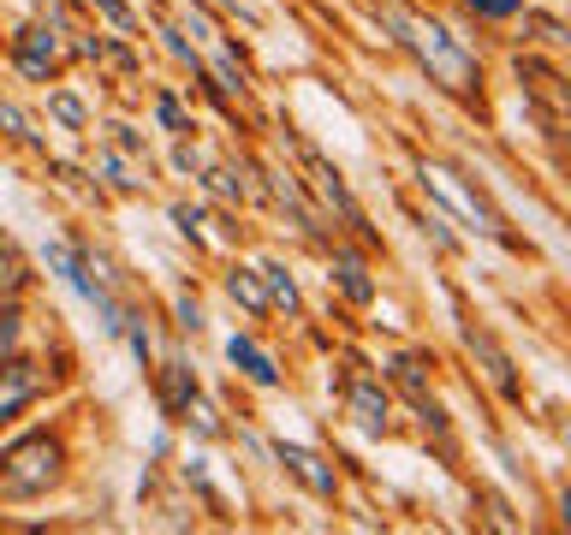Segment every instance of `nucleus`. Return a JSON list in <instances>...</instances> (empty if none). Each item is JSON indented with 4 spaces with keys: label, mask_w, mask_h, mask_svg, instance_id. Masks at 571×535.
I'll list each match as a JSON object with an SVG mask.
<instances>
[{
    "label": "nucleus",
    "mask_w": 571,
    "mask_h": 535,
    "mask_svg": "<svg viewBox=\"0 0 571 535\" xmlns=\"http://www.w3.org/2000/svg\"><path fill=\"white\" fill-rule=\"evenodd\" d=\"M375 19L387 24L393 42H400L405 55L429 72V83H441L446 96H476L482 66H476V55H471V48H464L441 19H429V12H411L405 0H375Z\"/></svg>",
    "instance_id": "1"
},
{
    "label": "nucleus",
    "mask_w": 571,
    "mask_h": 535,
    "mask_svg": "<svg viewBox=\"0 0 571 535\" xmlns=\"http://www.w3.org/2000/svg\"><path fill=\"white\" fill-rule=\"evenodd\" d=\"M60 440L55 435H19L0 453V499H37L60 482Z\"/></svg>",
    "instance_id": "2"
},
{
    "label": "nucleus",
    "mask_w": 571,
    "mask_h": 535,
    "mask_svg": "<svg viewBox=\"0 0 571 535\" xmlns=\"http://www.w3.org/2000/svg\"><path fill=\"white\" fill-rule=\"evenodd\" d=\"M423 185H429V191H435V197H441V202H446V209H453V215H464V220H471L476 232H489V238H500V245H512L506 220L494 215V202L482 197L476 185L464 179V172H453V167H435V161H423Z\"/></svg>",
    "instance_id": "3"
},
{
    "label": "nucleus",
    "mask_w": 571,
    "mask_h": 535,
    "mask_svg": "<svg viewBox=\"0 0 571 535\" xmlns=\"http://www.w3.org/2000/svg\"><path fill=\"white\" fill-rule=\"evenodd\" d=\"M309 172H316V191H322V202H327V209H339V220H345V227H357L363 238H370V220H363V209H357V197L345 191L339 167H327L322 155H309Z\"/></svg>",
    "instance_id": "4"
},
{
    "label": "nucleus",
    "mask_w": 571,
    "mask_h": 535,
    "mask_svg": "<svg viewBox=\"0 0 571 535\" xmlns=\"http://www.w3.org/2000/svg\"><path fill=\"white\" fill-rule=\"evenodd\" d=\"M37 393H42V369L37 364H0V423H12Z\"/></svg>",
    "instance_id": "5"
},
{
    "label": "nucleus",
    "mask_w": 571,
    "mask_h": 535,
    "mask_svg": "<svg viewBox=\"0 0 571 535\" xmlns=\"http://www.w3.org/2000/svg\"><path fill=\"white\" fill-rule=\"evenodd\" d=\"M464 345H471V351L482 357V369H489V382H494L500 393H506V399H518V382H512V357L500 351V345H494L489 334H482V327H464Z\"/></svg>",
    "instance_id": "6"
},
{
    "label": "nucleus",
    "mask_w": 571,
    "mask_h": 535,
    "mask_svg": "<svg viewBox=\"0 0 571 535\" xmlns=\"http://www.w3.org/2000/svg\"><path fill=\"white\" fill-rule=\"evenodd\" d=\"M274 453H280V464H286V470L298 476V482H309V488H316V494H334V488H339V476L327 470V464H322L316 453H304V446H286V440H280V446H274Z\"/></svg>",
    "instance_id": "7"
},
{
    "label": "nucleus",
    "mask_w": 571,
    "mask_h": 535,
    "mask_svg": "<svg viewBox=\"0 0 571 535\" xmlns=\"http://www.w3.org/2000/svg\"><path fill=\"white\" fill-rule=\"evenodd\" d=\"M227 357H233V364L250 375L256 387H274V382H280V369H274V357H268L256 339H233V345H227Z\"/></svg>",
    "instance_id": "8"
},
{
    "label": "nucleus",
    "mask_w": 571,
    "mask_h": 535,
    "mask_svg": "<svg viewBox=\"0 0 571 535\" xmlns=\"http://www.w3.org/2000/svg\"><path fill=\"white\" fill-rule=\"evenodd\" d=\"M48 66H55V37H48V30H24V42H19V72H24V78H48Z\"/></svg>",
    "instance_id": "9"
},
{
    "label": "nucleus",
    "mask_w": 571,
    "mask_h": 535,
    "mask_svg": "<svg viewBox=\"0 0 571 535\" xmlns=\"http://www.w3.org/2000/svg\"><path fill=\"white\" fill-rule=\"evenodd\" d=\"M334 274H339V286H345V298H352V304H370V298H375V280L363 274V262H357L352 250L334 256Z\"/></svg>",
    "instance_id": "10"
},
{
    "label": "nucleus",
    "mask_w": 571,
    "mask_h": 535,
    "mask_svg": "<svg viewBox=\"0 0 571 535\" xmlns=\"http://www.w3.org/2000/svg\"><path fill=\"white\" fill-rule=\"evenodd\" d=\"M352 410H357V423L370 428V435H381V428H387V399H381L375 387H352Z\"/></svg>",
    "instance_id": "11"
},
{
    "label": "nucleus",
    "mask_w": 571,
    "mask_h": 535,
    "mask_svg": "<svg viewBox=\"0 0 571 535\" xmlns=\"http://www.w3.org/2000/svg\"><path fill=\"white\" fill-rule=\"evenodd\" d=\"M227 286H233V298H238V304H245V309H250V316H263V309H268V286H263V280H256V274H250V268H233V280H227Z\"/></svg>",
    "instance_id": "12"
},
{
    "label": "nucleus",
    "mask_w": 571,
    "mask_h": 535,
    "mask_svg": "<svg viewBox=\"0 0 571 535\" xmlns=\"http://www.w3.org/2000/svg\"><path fill=\"white\" fill-rule=\"evenodd\" d=\"M263 280H268V298H274V304H286L292 316H298V286L286 280V268H280V262H268V268H263Z\"/></svg>",
    "instance_id": "13"
},
{
    "label": "nucleus",
    "mask_w": 571,
    "mask_h": 535,
    "mask_svg": "<svg viewBox=\"0 0 571 535\" xmlns=\"http://www.w3.org/2000/svg\"><path fill=\"white\" fill-rule=\"evenodd\" d=\"M190 399H197V382H190V375L173 364V369H167V405H173V410H185Z\"/></svg>",
    "instance_id": "14"
},
{
    "label": "nucleus",
    "mask_w": 571,
    "mask_h": 535,
    "mask_svg": "<svg viewBox=\"0 0 571 535\" xmlns=\"http://www.w3.org/2000/svg\"><path fill=\"white\" fill-rule=\"evenodd\" d=\"M19 334H24V316L7 304V309H0V364H7V351L19 345Z\"/></svg>",
    "instance_id": "15"
},
{
    "label": "nucleus",
    "mask_w": 571,
    "mask_h": 535,
    "mask_svg": "<svg viewBox=\"0 0 571 535\" xmlns=\"http://www.w3.org/2000/svg\"><path fill=\"white\" fill-rule=\"evenodd\" d=\"M464 7H476L482 19H512V12L524 7V0H464Z\"/></svg>",
    "instance_id": "16"
},
{
    "label": "nucleus",
    "mask_w": 571,
    "mask_h": 535,
    "mask_svg": "<svg viewBox=\"0 0 571 535\" xmlns=\"http://www.w3.org/2000/svg\"><path fill=\"white\" fill-rule=\"evenodd\" d=\"M155 113H161V126H167V131H190V126H185V108H179L173 96H161V101H155Z\"/></svg>",
    "instance_id": "17"
},
{
    "label": "nucleus",
    "mask_w": 571,
    "mask_h": 535,
    "mask_svg": "<svg viewBox=\"0 0 571 535\" xmlns=\"http://www.w3.org/2000/svg\"><path fill=\"white\" fill-rule=\"evenodd\" d=\"M209 185H215L220 197H245V179H238V172H227V167H215V172H209Z\"/></svg>",
    "instance_id": "18"
},
{
    "label": "nucleus",
    "mask_w": 571,
    "mask_h": 535,
    "mask_svg": "<svg viewBox=\"0 0 571 535\" xmlns=\"http://www.w3.org/2000/svg\"><path fill=\"white\" fill-rule=\"evenodd\" d=\"M24 280V274H19V256H12L7 245H0V291H7V286H19Z\"/></svg>",
    "instance_id": "19"
},
{
    "label": "nucleus",
    "mask_w": 571,
    "mask_h": 535,
    "mask_svg": "<svg viewBox=\"0 0 571 535\" xmlns=\"http://www.w3.org/2000/svg\"><path fill=\"white\" fill-rule=\"evenodd\" d=\"M96 7H101V12H108V19H114L119 30H131V24H137V19H131V7H126V0H96Z\"/></svg>",
    "instance_id": "20"
},
{
    "label": "nucleus",
    "mask_w": 571,
    "mask_h": 535,
    "mask_svg": "<svg viewBox=\"0 0 571 535\" xmlns=\"http://www.w3.org/2000/svg\"><path fill=\"white\" fill-rule=\"evenodd\" d=\"M0 131H12V137H30L24 113H19V108H7V101H0Z\"/></svg>",
    "instance_id": "21"
},
{
    "label": "nucleus",
    "mask_w": 571,
    "mask_h": 535,
    "mask_svg": "<svg viewBox=\"0 0 571 535\" xmlns=\"http://www.w3.org/2000/svg\"><path fill=\"white\" fill-rule=\"evenodd\" d=\"M55 113L66 119V126H83V108H78V96H55Z\"/></svg>",
    "instance_id": "22"
},
{
    "label": "nucleus",
    "mask_w": 571,
    "mask_h": 535,
    "mask_svg": "<svg viewBox=\"0 0 571 535\" xmlns=\"http://www.w3.org/2000/svg\"><path fill=\"white\" fill-rule=\"evenodd\" d=\"M560 512H565V524H571V494H565V499H560Z\"/></svg>",
    "instance_id": "23"
}]
</instances>
